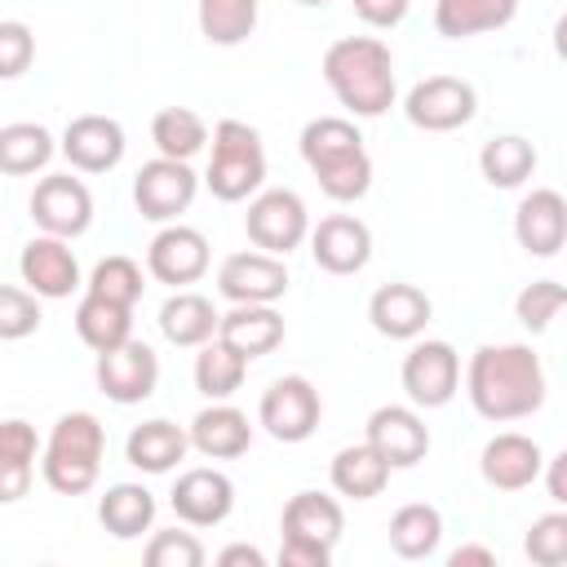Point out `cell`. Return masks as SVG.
Returning <instances> with one entry per match:
<instances>
[{
  "instance_id": "cell-1",
  "label": "cell",
  "mask_w": 567,
  "mask_h": 567,
  "mask_svg": "<svg viewBox=\"0 0 567 567\" xmlns=\"http://www.w3.org/2000/svg\"><path fill=\"white\" fill-rule=\"evenodd\" d=\"M545 368L540 354L523 341L478 346L465 368V394L483 421H523L545 403Z\"/></svg>"
},
{
  "instance_id": "cell-2",
  "label": "cell",
  "mask_w": 567,
  "mask_h": 567,
  "mask_svg": "<svg viewBox=\"0 0 567 567\" xmlns=\"http://www.w3.org/2000/svg\"><path fill=\"white\" fill-rule=\"evenodd\" d=\"M323 80L332 97L359 120H377L394 106V58L377 35L332 40L323 53Z\"/></svg>"
},
{
  "instance_id": "cell-3",
  "label": "cell",
  "mask_w": 567,
  "mask_h": 567,
  "mask_svg": "<svg viewBox=\"0 0 567 567\" xmlns=\"http://www.w3.org/2000/svg\"><path fill=\"white\" fill-rule=\"evenodd\" d=\"M306 168L315 173L319 190L337 204H354L372 186V155L363 146V133L346 115H319L297 137Z\"/></svg>"
},
{
  "instance_id": "cell-4",
  "label": "cell",
  "mask_w": 567,
  "mask_h": 567,
  "mask_svg": "<svg viewBox=\"0 0 567 567\" xmlns=\"http://www.w3.org/2000/svg\"><path fill=\"white\" fill-rule=\"evenodd\" d=\"M106 456V430L93 412H66L40 443V474L58 496H84Z\"/></svg>"
},
{
  "instance_id": "cell-5",
  "label": "cell",
  "mask_w": 567,
  "mask_h": 567,
  "mask_svg": "<svg viewBox=\"0 0 567 567\" xmlns=\"http://www.w3.org/2000/svg\"><path fill=\"white\" fill-rule=\"evenodd\" d=\"M266 182V146L261 133L244 120H217L213 124V155L204 168V186L221 204H239L257 195Z\"/></svg>"
},
{
  "instance_id": "cell-6",
  "label": "cell",
  "mask_w": 567,
  "mask_h": 567,
  "mask_svg": "<svg viewBox=\"0 0 567 567\" xmlns=\"http://www.w3.org/2000/svg\"><path fill=\"white\" fill-rule=\"evenodd\" d=\"M279 527H284L279 567H328V558L341 540L346 514H341L337 496H328V492H297L284 505Z\"/></svg>"
},
{
  "instance_id": "cell-7",
  "label": "cell",
  "mask_w": 567,
  "mask_h": 567,
  "mask_svg": "<svg viewBox=\"0 0 567 567\" xmlns=\"http://www.w3.org/2000/svg\"><path fill=\"white\" fill-rule=\"evenodd\" d=\"M244 230L252 239V248L270 252V257H288L292 248L306 244L310 235V213H306V199L288 186H270V190H257L248 199V213H244Z\"/></svg>"
},
{
  "instance_id": "cell-8",
  "label": "cell",
  "mask_w": 567,
  "mask_h": 567,
  "mask_svg": "<svg viewBox=\"0 0 567 567\" xmlns=\"http://www.w3.org/2000/svg\"><path fill=\"white\" fill-rule=\"evenodd\" d=\"M474 111H478V93L461 75H425L403 97V115L421 133H452V128L470 124Z\"/></svg>"
},
{
  "instance_id": "cell-9",
  "label": "cell",
  "mask_w": 567,
  "mask_h": 567,
  "mask_svg": "<svg viewBox=\"0 0 567 567\" xmlns=\"http://www.w3.org/2000/svg\"><path fill=\"white\" fill-rule=\"evenodd\" d=\"M319 416H323V403L306 377H279L261 390L257 425L279 443H306L319 430Z\"/></svg>"
},
{
  "instance_id": "cell-10",
  "label": "cell",
  "mask_w": 567,
  "mask_h": 567,
  "mask_svg": "<svg viewBox=\"0 0 567 567\" xmlns=\"http://www.w3.org/2000/svg\"><path fill=\"white\" fill-rule=\"evenodd\" d=\"M93 377H97V390L111 403L133 408V403H142V399L155 394V385H159V354L146 341L128 337V341H120L111 350H97Z\"/></svg>"
},
{
  "instance_id": "cell-11",
  "label": "cell",
  "mask_w": 567,
  "mask_h": 567,
  "mask_svg": "<svg viewBox=\"0 0 567 567\" xmlns=\"http://www.w3.org/2000/svg\"><path fill=\"white\" fill-rule=\"evenodd\" d=\"M195 190H199V177L190 173V164L168 155L146 159L133 177V204L146 221H177L195 204Z\"/></svg>"
},
{
  "instance_id": "cell-12",
  "label": "cell",
  "mask_w": 567,
  "mask_h": 567,
  "mask_svg": "<svg viewBox=\"0 0 567 567\" xmlns=\"http://www.w3.org/2000/svg\"><path fill=\"white\" fill-rule=\"evenodd\" d=\"M31 221L40 226V235H58V239H80L93 226V195L80 177L71 173H49L35 182L31 190Z\"/></svg>"
},
{
  "instance_id": "cell-13",
  "label": "cell",
  "mask_w": 567,
  "mask_h": 567,
  "mask_svg": "<svg viewBox=\"0 0 567 567\" xmlns=\"http://www.w3.org/2000/svg\"><path fill=\"white\" fill-rule=\"evenodd\" d=\"M288 266L284 257H270L261 248L252 252H230L221 266H217V292L230 301V306H275L284 292H288Z\"/></svg>"
},
{
  "instance_id": "cell-14",
  "label": "cell",
  "mask_w": 567,
  "mask_h": 567,
  "mask_svg": "<svg viewBox=\"0 0 567 567\" xmlns=\"http://www.w3.org/2000/svg\"><path fill=\"white\" fill-rule=\"evenodd\" d=\"M403 390L416 408H447L461 390V354L452 341H416L403 354Z\"/></svg>"
},
{
  "instance_id": "cell-15",
  "label": "cell",
  "mask_w": 567,
  "mask_h": 567,
  "mask_svg": "<svg viewBox=\"0 0 567 567\" xmlns=\"http://www.w3.org/2000/svg\"><path fill=\"white\" fill-rule=\"evenodd\" d=\"M363 443L390 465V470H412L416 461H425L430 452V430L421 421L416 408L403 403H381L368 425H363Z\"/></svg>"
},
{
  "instance_id": "cell-16",
  "label": "cell",
  "mask_w": 567,
  "mask_h": 567,
  "mask_svg": "<svg viewBox=\"0 0 567 567\" xmlns=\"http://www.w3.org/2000/svg\"><path fill=\"white\" fill-rule=\"evenodd\" d=\"M146 270L155 284H168V288H186V284L204 279V270H208L204 230L182 226V221H164V230L146 244Z\"/></svg>"
},
{
  "instance_id": "cell-17",
  "label": "cell",
  "mask_w": 567,
  "mask_h": 567,
  "mask_svg": "<svg viewBox=\"0 0 567 567\" xmlns=\"http://www.w3.org/2000/svg\"><path fill=\"white\" fill-rule=\"evenodd\" d=\"M310 257L328 275H359L372 261V230L354 213H332L310 226Z\"/></svg>"
},
{
  "instance_id": "cell-18",
  "label": "cell",
  "mask_w": 567,
  "mask_h": 567,
  "mask_svg": "<svg viewBox=\"0 0 567 567\" xmlns=\"http://www.w3.org/2000/svg\"><path fill=\"white\" fill-rule=\"evenodd\" d=\"M18 275L40 301H62L80 288V261L71 252V239L58 235H35L18 252Z\"/></svg>"
},
{
  "instance_id": "cell-19",
  "label": "cell",
  "mask_w": 567,
  "mask_h": 567,
  "mask_svg": "<svg viewBox=\"0 0 567 567\" xmlns=\"http://www.w3.org/2000/svg\"><path fill=\"white\" fill-rule=\"evenodd\" d=\"M168 505H173V514L186 527H217L235 509V483L221 470L195 465V470H182L177 474V483L168 492Z\"/></svg>"
},
{
  "instance_id": "cell-20",
  "label": "cell",
  "mask_w": 567,
  "mask_h": 567,
  "mask_svg": "<svg viewBox=\"0 0 567 567\" xmlns=\"http://www.w3.org/2000/svg\"><path fill=\"white\" fill-rule=\"evenodd\" d=\"M540 465H545V452L532 434H518V430H505L496 439L483 443L478 452V474L487 487L496 492H523L540 478Z\"/></svg>"
},
{
  "instance_id": "cell-21",
  "label": "cell",
  "mask_w": 567,
  "mask_h": 567,
  "mask_svg": "<svg viewBox=\"0 0 567 567\" xmlns=\"http://www.w3.org/2000/svg\"><path fill=\"white\" fill-rule=\"evenodd\" d=\"M124 146H128L124 128L111 115H75L58 142V151L75 173H111L124 159Z\"/></svg>"
},
{
  "instance_id": "cell-22",
  "label": "cell",
  "mask_w": 567,
  "mask_h": 567,
  "mask_svg": "<svg viewBox=\"0 0 567 567\" xmlns=\"http://www.w3.org/2000/svg\"><path fill=\"white\" fill-rule=\"evenodd\" d=\"M514 239L527 257H558L567 244V199L554 186H536L514 208Z\"/></svg>"
},
{
  "instance_id": "cell-23",
  "label": "cell",
  "mask_w": 567,
  "mask_h": 567,
  "mask_svg": "<svg viewBox=\"0 0 567 567\" xmlns=\"http://www.w3.org/2000/svg\"><path fill=\"white\" fill-rule=\"evenodd\" d=\"M186 439H190V447H195L199 456H208V461H235V456H244V452L252 447V425H248V416H244L235 403L208 399V408L195 412Z\"/></svg>"
},
{
  "instance_id": "cell-24",
  "label": "cell",
  "mask_w": 567,
  "mask_h": 567,
  "mask_svg": "<svg viewBox=\"0 0 567 567\" xmlns=\"http://www.w3.org/2000/svg\"><path fill=\"white\" fill-rule=\"evenodd\" d=\"M434 306L416 284H381L368 301V319L390 341H416L430 323Z\"/></svg>"
},
{
  "instance_id": "cell-25",
  "label": "cell",
  "mask_w": 567,
  "mask_h": 567,
  "mask_svg": "<svg viewBox=\"0 0 567 567\" xmlns=\"http://www.w3.org/2000/svg\"><path fill=\"white\" fill-rule=\"evenodd\" d=\"M217 341H226L235 354L252 363L284 341V315L275 306H235L217 319Z\"/></svg>"
},
{
  "instance_id": "cell-26",
  "label": "cell",
  "mask_w": 567,
  "mask_h": 567,
  "mask_svg": "<svg viewBox=\"0 0 567 567\" xmlns=\"http://www.w3.org/2000/svg\"><path fill=\"white\" fill-rule=\"evenodd\" d=\"M186 452H190L186 430L173 425V421H164V416L133 425L128 439H124V461L133 470H142V474H168V470H177V461Z\"/></svg>"
},
{
  "instance_id": "cell-27",
  "label": "cell",
  "mask_w": 567,
  "mask_h": 567,
  "mask_svg": "<svg viewBox=\"0 0 567 567\" xmlns=\"http://www.w3.org/2000/svg\"><path fill=\"white\" fill-rule=\"evenodd\" d=\"M217 310L204 292H190V288H177L164 306H159V332L168 346H182V350H199L204 341L217 337Z\"/></svg>"
},
{
  "instance_id": "cell-28",
  "label": "cell",
  "mask_w": 567,
  "mask_h": 567,
  "mask_svg": "<svg viewBox=\"0 0 567 567\" xmlns=\"http://www.w3.org/2000/svg\"><path fill=\"white\" fill-rule=\"evenodd\" d=\"M518 0H434V31L447 40H470L509 27Z\"/></svg>"
},
{
  "instance_id": "cell-29",
  "label": "cell",
  "mask_w": 567,
  "mask_h": 567,
  "mask_svg": "<svg viewBox=\"0 0 567 567\" xmlns=\"http://www.w3.org/2000/svg\"><path fill=\"white\" fill-rule=\"evenodd\" d=\"M97 518L115 540H137L155 527V492L142 483H111L97 501Z\"/></svg>"
},
{
  "instance_id": "cell-30",
  "label": "cell",
  "mask_w": 567,
  "mask_h": 567,
  "mask_svg": "<svg viewBox=\"0 0 567 567\" xmlns=\"http://www.w3.org/2000/svg\"><path fill=\"white\" fill-rule=\"evenodd\" d=\"M328 478L337 487V496H350V501H372L385 492L390 483V465L368 447V443H350L332 456L328 465Z\"/></svg>"
},
{
  "instance_id": "cell-31",
  "label": "cell",
  "mask_w": 567,
  "mask_h": 567,
  "mask_svg": "<svg viewBox=\"0 0 567 567\" xmlns=\"http://www.w3.org/2000/svg\"><path fill=\"white\" fill-rule=\"evenodd\" d=\"M58 142L44 124L35 120H18V124H4L0 128V173L4 177H31L40 173L49 159H53Z\"/></svg>"
},
{
  "instance_id": "cell-32",
  "label": "cell",
  "mask_w": 567,
  "mask_h": 567,
  "mask_svg": "<svg viewBox=\"0 0 567 567\" xmlns=\"http://www.w3.org/2000/svg\"><path fill=\"white\" fill-rule=\"evenodd\" d=\"M478 168H483V182L487 186L514 190V186H523L536 173V146L527 137H518V133H501V137L483 142Z\"/></svg>"
},
{
  "instance_id": "cell-33",
  "label": "cell",
  "mask_w": 567,
  "mask_h": 567,
  "mask_svg": "<svg viewBox=\"0 0 567 567\" xmlns=\"http://www.w3.org/2000/svg\"><path fill=\"white\" fill-rule=\"evenodd\" d=\"M75 332L80 341L97 354V350H111L120 341L133 337V306H120V301H106V297H93L84 292L80 306H75Z\"/></svg>"
},
{
  "instance_id": "cell-34",
  "label": "cell",
  "mask_w": 567,
  "mask_h": 567,
  "mask_svg": "<svg viewBox=\"0 0 567 567\" xmlns=\"http://www.w3.org/2000/svg\"><path fill=\"white\" fill-rule=\"evenodd\" d=\"M439 540H443V514L434 505L412 501V505L394 509V518H390V549L399 558L421 563V558H430L439 549Z\"/></svg>"
},
{
  "instance_id": "cell-35",
  "label": "cell",
  "mask_w": 567,
  "mask_h": 567,
  "mask_svg": "<svg viewBox=\"0 0 567 567\" xmlns=\"http://www.w3.org/2000/svg\"><path fill=\"white\" fill-rule=\"evenodd\" d=\"M151 142H155L159 155L190 164V155H199V151L208 146V124H204V115L190 111V106H164V111H155V120H151Z\"/></svg>"
},
{
  "instance_id": "cell-36",
  "label": "cell",
  "mask_w": 567,
  "mask_h": 567,
  "mask_svg": "<svg viewBox=\"0 0 567 567\" xmlns=\"http://www.w3.org/2000/svg\"><path fill=\"white\" fill-rule=\"evenodd\" d=\"M195 9H199L204 40L217 44V49H235L252 35L261 0H195Z\"/></svg>"
},
{
  "instance_id": "cell-37",
  "label": "cell",
  "mask_w": 567,
  "mask_h": 567,
  "mask_svg": "<svg viewBox=\"0 0 567 567\" xmlns=\"http://www.w3.org/2000/svg\"><path fill=\"white\" fill-rule=\"evenodd\" d=\"M248 377V359L235 354L226 341H204L195 354V390L204 399H230Z\"/></svg>"
},
{
  "instance_id": "cell-38",
  "label": "cell",
  "mask_w": 567,
  "mask_h": 567,
  "mask_svg": "<svg viewBox=\"0 0 567 567\" xmlns=\"http://www.w3.org/2000/svg\"><path fill=\"white\" fill-rule=\"evenodd\" d=\"M142 266L133 261V257H102L97 266H93V275H89V284H84V292H93V297H106V301H120V306H137V297H142Z\"/></svg>"
},
{
  "instance_id": "cell-39",
  "label": "cell",
  "mask_w": 567,
  "mask_h": 567,
  "mask_svg": "<svg viewBox=\"0 0 567 567\" xmlns=\"http://www.w3.org/2000/svg\"><path fill=\"white\" fill-rule=\"evenodd\" d=\"M563 306H567V288H563L558 279H536V284H527V288L514 297V315H518V323H523L527 332H545V328L558 319Z\"/></svg>"
},
{
  "instance_id": "cell-40",
  "label": "cell",
  "mask_w": 567,
  "mask_h": 567,
  "mask_svg": "<svg viewBox=\"0 0 567 567\" xmlns=\"http://www.w3.org/2000/svg\"><path fill=\"white\" fill-rule=\"evenodd\" d=\"M523 549H527V558H532L536 567H563V563H567V514H563V509L540 514V518L527 527Z\"/></svg>"
},
{
  "instance_id": "cell-41",
  "label": "cell",
  "mask_w": 567,
  "mask_h": 567,
  "mask_svg": "<svg viewBox=\"0 0 567 567\" xmlns=\"http://www.w3.org/2000/svg\"><path fill=\"white\" fill-rule=\"evenodd\" d=\"M40 328V297L31 288L0 284V341H22Z\"/></svg>"
},
{
  "instance_id": "cell-42",
  "label": "cell",
  "mask_w": 567,
  "mask_h": 567,
  "mask_svg": "<svg viewBox=\"0 0 567 567\" xmlns=\"http://www.w3.org/2000/svg\"><path fill=\"white\" fill-rule=\"evenodd\" d=\"M146 563L151 567H199L204 563V545H199L195 532L168 527V532H155L146 540Z\"/></svg>"
},
{
  "instance_id": "cell-43",
  "label": "cell",
  "mask_w": 567,
  "mask_h": 567,
  "mask_svg": "<svg viewBox=\"0 0 567 567\" xmlns=\"http://www.w3.org/2000/svg\"><path fill=\"white\" fill-rule=\"evenodd\" d=\"M35 58V31L18 18L0 22V80H18Z\"/></svg>"
},
{
  "instance_id": "cell-44",
  "label": "cell",
  "mask_w": 567,
  "mask_h": 567,
  "mask_svg": "<svg viewBox=\"0 0 567 567\" xmlns=\"http://www.w3.org/2000/svg\"><path fill=\"white\" fill-rule=\"evenodd\" d=\"M31 478H35V461L13 456V452H0V505L22 501L31 492Z\"/></svg>"
},
{
  "instance_id": "cell-45",
  "label": "cell",
  "mask_w": 567,
  "mask_h": 567,
  "mask_svg": "<svg viewBox=\"0 0 567 567\" xmlns=\"http://www.w3.org/2000/svg\"><path fill=\"white\" fill-rule=\"evenodd\" d=\"M350 4H354V13H359L368 27L390 31V27H399V22L408 18V4H412V0H350Z\"/></svg>"
},
{
  "instance_id": "cell-46",
  "label": "cell",
  "mask_w": 567,
  "mask_h": 567,
  "mask_svg": "<svg viewBox=\"0 0 567 567\" xmlns=\"http://www.w3.org/2000/svg\"><path fill=\"white\" fill-rule=\"evenodd\" d=\"M540 474H545V487H549V501H554V505H567V452H558V456H549V461L540 465Z\"/></svg>"
},
{
  "instance_id": "cell-47",
  "label": "cell",
  "mask_w": 567,
  "mask_h": 567,
  "mask_svg": "<svg viewBox=\"0 0 567 567\" xmlns=\"http://www.w3.org/2000/svg\"><path fill=\"white\" fill-rule=\"evenodd\" d=\"M447 567H496V554L487 545H461L447 554Z\"/></svg>"
},
{
  "instance_id": "cell-48",
  "label": "cell",
  "mask_w": 567,
  "mask_h": 567,
  "mask_svg": "<svg viewBox=\"0 0 567 567\" xmlns=\"http://www.w3.org/2000/svg\"><path fill=\"white\" fill-rule=\"evenodd\" d=\"M217 563H221V567H239V563L261 567V563H266V554H261L257 545H226V549L217 554Z\"/></svg>"
},
{
  "instance_id": "cell-49",
  "label": "cell",
  "mask_w": 567,
  "mask_h": 567,
  "mask_svg": "<svg viewBox=\"0 0 567 567\" xmlns=\"http://www.w3.org/2000/svg\"><path fill=\"white\" fill-rule=\"evenodd\" d=\"M297 4H328V0H297Z\"/></svg>"
}]
</instances>
